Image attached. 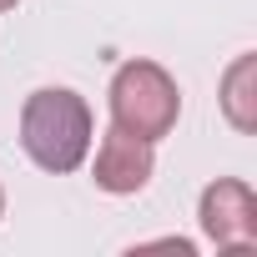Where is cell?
Wrapping results in <instances>:
<instances>
[{
    "label": "cell",
    "mask_w": 257,
    "mask_h": 257,
    "mask_svg": "<svg viewBox=\"0 0 257 257\" xmlns=\"http://www.w3.org/2000/svg\"><path fill=\"white\" fill-rule=\"evenodd\" d=\"M96 142V116L91 101L71 86H41L26 96L21 106V152L51 172V177H71L86 167Z\"/></svg>",
    "instance_id": "6da1fadb"
},
{
    "label": "cell",
    "mask_w": 257,
    "mask_h": 257,
    "mask_svg": "<svg viewBox=\"0 0 257 257\" xmlns=\"http://www.w3.org/2000/svg\"><path fill=\"white\" fill-rule=\"evenodd\" d=\"M106 111H111V126H121V132H132L142 142H167L182 121V86L162 61L132 56L111 71Z\"/></svg>",
    "instance_id": "7a4b0ae2"
},
{
    "label": "cell",
    "mask_w": 257,
    "mask_h": 257,
    "mask_svg": "<svg viewBox=\"0 0 257 257\" xmlns=\"http://www.w3.org/2000/svg\"><path fill=\"white\" fill-rule=\"evenodd\" d=\"M197 227L222 252H252L257 247V192L242 177H217L197 197Z\"/></svg>",
    "instance_id": "3957f363"
},
{
    "label": "cell",
    "mask_w": 257,
    "mask_h": 257,
    "mask_svg": "<svg viewBox=\"0 0 257 257\" xmlns=\"http://www.w3.org/2000/svg\"><path fill=\"white\" fill-rule=\"evenodd\" d=\"M96 157H91V182L96 192L106 197H137L147 192V182L157 177V142H142L132 132H121V126H111V132L101 142H91Z\"/></svg>",
    "instance_id": "277c9868"
},
{
    "label": "cell",
    "mask_w": 257,
    "mask_h": 257,
    "mask_svg": "<svg viewBox=\"0 0 257 257\" xmlns=\"http://www.w3.org/2000/svg\"><path fill=\"white\" fill-rule=\"evenodd\" d=\"M217 106H222V121L237 137L257 132V51L232 56V66L217 81Z\"/></svg>",
    "instance_id": "5b68a950"
},
{
    "label": "cell",
    "mask_w": 257,
    "mask_h": 257,
    "mask_svg": "<svg viewBox=\"0 0 257 257\" xmlns=\"http://www.w3.org/2000/svg\"><path fill=\"white\" fill-rule=\"evenodd\" d=\"M21 6V0H0V16H6V11H16Z\"/></svg>",
    "instance_id": "8992f818"
},
{
    "label": "cell",
    "mask_w": 257,
    "mask_h": 257,
    "mask_svg": "<svg viewBox=\"0 0 257 257\" xmlns=\"http://www.w3.org/2000/svg\"><path fill=\"white\" fill-rule=\"evenodd\" d=\"M0 217H6V187H0Z\"/></svg>",
    "instance_id": "52a82bcc"
}]
</instances>
